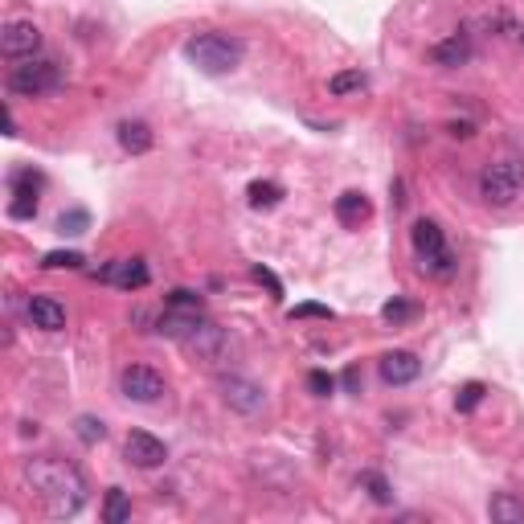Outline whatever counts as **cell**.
I'll return each instance as SVG.
<instances>
[{
  "mask_svg": "<svg viewBox=\"0 0 524 524\" xmlns=\"http://www.w3.org/2000/svg\"><path fill=\"white\" fill-rule=\"evenodd\" d=\"M222 401L230 409H238V414H246V418H254V414H262L267 409V393H262V385H254V382H246V377H222Z\"/></svg>",
  "mask_w": 524,
  "mask_h": 524,
  "instance_id": "cell-7",
  "label": "cell"
},
{
  "mask_svg": "<svg viewBox=\"0 0 524 524\" xmlns=\"http://www.w3.org/2000/svg\"><path fill=\"white\" fill-rule=\"evenodd\" d=\"M124 455L132 467H161L164 459H169V446L161 443L156 435H148V430H132V435L124 438Z\"/></svg>",
  "mask_w": 524,
  "mask_h": 524,
  "instance_id": "cell-9",
  "label": "cell"
},
{
  "mask_svg": "<svg viewBox=\"0 0 524 524\" xmlns=\"http://www.w3.org/2000/svg\"><path fill=\"white\" fill-rule=\"evenodd\" d=\"M90 230V214L87 209H66L62 217H58V234H70V238H78V234Z\"/></svg>",
  "mask_w": 524,
  "mask_h": 524,
  "instance_id": "cell-23",
  "label": "cell"
},
{
  "mask_svg": "<svg viewBox=\"0 0 524 524\" xmlns=\"http://www.w3.org/2000/svg\"><path fill=\"white\" fill-rule=\"evenodd\" d=\"M345 385H348V393H361V373H356V369H348V373H345Z\"/></svg>",
  "mask_w": 524,
  "mask_h": 524,
  "instance_id": "cell-33",
  "label": "cell"
},
{
  "mask_svg": "<svg viewBox=\"0 0 524 524\" xmlns=\"http://www.w3.org/2000/svg\"><path fill=\"white\" fill-rule=\"evenodd\" d=\"M308 390L316 393V398H332V393H336V377L324 373V369H311V373H308Z\"/></svg>",
  "mask_w": 524,
  "mask_h": 524,
  "instance_id": "cell-29",
  "label": "cell"
},
{
  "mask_svg": "<svg viewBox=\"0 0 524 524\" xmlns=\"http://www.w3.org/2000/svg\"><path fill=\"white\" fill-rule=\"evenodd\" d=\"M488 512H492V520H500V524H516V520H524V504H520L516 496H508V492H496V496H492Z\"/></svg>",
  "mask_w": 524,
  "mask_h": 524,
  "instance_id": "cell-17",
  "label": "cell"
},
{
  "mask_svg": "<svg viewBox=\"0 0 524 524\" xmlns=\"http://www.w3.org/2000/svg\"><path fill=\"white\" fill-rule=\"evenodd\" d=\"M74 435H78V443L95 446L107 438V427H103V418H95V414H78L74 418Z\"/></svg>",
  "mask_w": 524,
  "mask_h": 524,
  "instance_id": "cell-21",
  "label": "cell"
},
{
  "mask_svg": "<svg viewBox=\"0 0 524 524\" xmlns=\"http://www.w3.org/2000/svg\"><path fill=\"white\" fill-rule=\"evenodd\" d=\"M98 279L111 287H124V291H140V287H148V262L143 258H115V262H107V267L98 271Z\"/></svg>",
  "mask_w": 524,
  "mask_h": 524,
  "instance_id": "cell-10",
  "label": "cell"
},
{
  "mask_svg": "<svg viewBox=\"0 0 524 524\" xmlns=\"http://www.w3.org/2000/svg\"><path fill=\"white\" fill-rule=\"evenodd\" d=\"M291 320H336V311L324 308V303H299L291 311Z\"/></svg>",
  "mask_w": 524,
  "mask_h": 524,
  "instance_id": "cell-30",
  "label": "cell"
},
{
  "mask_svg": "<svg viewBox=\"0 0 524 524\" xmlns=\"http://www.w3.org/2000/svg\"><path fill=\"white\" fill-rule=\"evenodd\" d=\"M451 135H463V140H467V135H471V124H451Z\"/></svg>",
  "mask_w": 524,
  "mask_h": 524,
  "instance_id": "cell-34",
  "label": "cell"
},
{
  "mask_svg": "<svg viewBox=\"0 0 524 524\" xmlns=\"http://www.w3.org/2000/svg\"><path fill=\"white\" fill-rule=\"evenodd\" d=\"M483 393H488V390H483V382H467L459 393H455V409H459V414H471V409L483 401Z\"/></svg>",
  "mask_w": 524,
  "mask_h": 524,
  "instance_id": "cell-24",
  "label": "cell"
},
{
  "mask_svg": "<svg viewBox=\"0 0 524 524\" xmlns=\"http://www.w3.org/2000/svg\"><path fill=\"white\" fill-rule=\"evenodd\" d=\"M414 316H418V308H414L409 299H390V303L382 308V320H385V324H409Z\"/></svg>",
  "mask_w": 524,
  "mask_h": 524,
  "instance_id": "cell-25",
  "label": "cell"
},
{
  "mask_svg": "<svg viewBox=\"0 0 524 524\" xmlns=\"http://www.w3.org/2000/svg\"><path fill=\"white\" fill-rule=\"evenodd\" d=\"M45 271H62V267H82V254L78 250H50V254L41 258Z\"/></svg>",
  "mask_w": 524,
  "mask_h": 524,
  "instance_id": "cell-27",
  "label": "cell"
},
{
  "mask_svg": "<svg viewBox=\"0 0 524 524\" xmlns=\"http://www.w3.org/2000/svg\"><path fill=\"white\" fill-rule=\"evenodd\" d=\"M180 345H185L188 353H197L201 361H217V356L225 353V332L217 328L214 320H201L185 340H180Z\"/></svg>",
  "mask_w": 524,
  "mask_h": 524,
  "instance_id": "cell-11",
  "label": "cell"
},
{
  "mask_svg": "<svg viewBox=\"0 0 524 524\" xmlns=\"http://www.w3.org/2000/svg\"><path fill=\"white\" fill-rule=\"evenodd\" d=\"M246 45L230 33H197L185 41V58L197 66L201 74H230L242 66Z\"/></svg>",
  "mask_w": 524,
  "mask_h": 524,
  "instance_id": "cell-2",
  "label": "cell"
},
{
  "mask_svg": "<svg viewBox=\"0 0 524 524\" xmlns=\"http://www.w3.org/2000/svg\"><path fill=\"white\" fill-rule=\"evenodd\" d=\"M9 217H17V222H25V217H37V193H13Z\"/></svg>",
  "mask_w": 524,
  "mask_h": 524,
  "instance_id": "cell-28",
  "label": "cell"
},
{
  "mask_svg": "<svg viewBox=\"0 0 524 524\" xmlns=\"http://www.w3.org/2000/svg\"><path fill=\"white\" fill-rule=\"evenodd\" d=\"M103 520H107V524H127V520H132V500H127L124 488L107 492V500H103Z\"/></svg>",
  "mask_w": 524,
  "mask_h": 524,
  "instance_id": "cell-18",
  "label": "cell"
},
{
  "mask_svg": "<svg viewBox=\"0 0 524 524\" xmlns=\"http://www.w3.org/2000/svg\"><path fill=\"white\" fill-rule=\"evenodd\" d=\"M361 87H364V74L361 70H340V74H332V78H328L332 95H353V90H361Z\"/></svg>",
  "mask_w": 524,
  "mask_h": 524,
  "instance_id": "cell-26",
  "label": "cell"
},
{
  "mask_svg": "<svg viewBox=\"0 0 524 524\" xmlns=\"http://www.w3.org/2000/svg\"><path fill=\"white\" fill-rule=\"evenodd\" d=\"M25 480L37 496L45 500L50 516L66 520V516H78L82 504H87V480L82 471L66 459H54V455H41V459L25 463Z\"/></svg>",
  "mask_w": 524,
  "mask_h": 524,
  "instance_id": "cell-1",
  "label": "cell"
},
{
  "mask_svg": "<svg viewBox=\"0 0 524 524\" xmlns=\"http://www.w3.org/2000/svg\"><path fill=\"white\" fill-rule=\"evenodd\" d=\"M336 217H340V225H361V222L373 217V205H369V197H364V193L348 188V193L336 197Z\"/></svg>",
  "mask_w": 524,
  "mask_h": 524,
  "instance_id": "cell-15",
  "label": "cell"
},
{
  "mask_svg": "<svg viewBox=\"0 0 524 524\" xmlns=\"http://www.w3.org/2000/svg\"><path fill=\"white\" fill-rule=\"evenodd\" d=\"M9 188H13V193H41V188H45V177H41L37 169H17V172L9 177Z\"/></svg>",
  "mask_w": 524,
  "mask_h": 524,
  "instance_id": "cell-22",
  "label": "cell"
},
{
  "mask_svg": "<svg viewBox=\"0 0 524 524\" xmlns=\"http://www.w3.org/2000/svg\"><path fill=\"white\" fill-rule=\"evenodd\" d=\"M430 62L443 66V70H459V66L471 62V37L467 33H451L430 50Z\"/></svg>",
  "mask_w": 524,
  "mask_h": 524,
  "instance_id": "cell-12",
  "label": "cell"
},
{
  "mask_svg": "<svg viewBox=\"0 0 524 524\" xmlns=\"http://www.w3.org/2000/svg\"><path fill=\"white\" fill-rule=\"evenodd\" d=\"M246 197L254 209H275V205L283 201V188H279L275 180H254V185L246 188Z\"/></svg>",
  "mask_w": 524,
  "mask_h": 524,
  "instance_id": "cell-20",
  "label": "cell"
},
{
  "mask_svg": "<svg viewBox=\"0 0 524 524\" xmlns=\"http://www.w3.org/2000/svg\"><path fill=\"white\" fill-rule=\"evenodd\" d=\"M41 50V29L33 21H9V25L0 29V54L5 58H37Z\"/></svg>",
  "mask_w": 524,
  "mask_h": 524,
  "instance_id": "cell-8",
  "label": "cell"
},
{
  "mask_svg": "<svg viewBox=\"0 0 524 524\" xmlns=\"http://www.w3.org/2000/svg\"><path fill=\"white\" fill-rule=\"evenodd\" d=\"M409 242H414V250H418V267L427 271V275H435V279H451L455 275V254L446 250L443 225H438V222H430V217L414 222Z\"/></svg>",
  "mask_w": 524,
  "mask_h": 524,
  "instance_id": "cell-3",
  "label": "cell"
},
{
  "mask_svg": "<svg viewBox=\"0 0 524 524\" xmlns=\"http://www.w3.org/2000/svg\"><path fill=\"white\" fill-rule=\"evenodd\" d=\"M418 373H422V361H418L414 353H406V348H398V353H385L382 356V377H385V385H409Z\"/></svg>",
  "mask_w": 524,
  "mask_h": 524,
  "instance_id": "cell-14",
  "label": "cell"
},
{
  "mask_svg": "<svg viewBox=\"0 0 524 524\" xmlns=\"http://www.w3.org/2000/svg\"><path fill=\"white\" fill-rule=\"evenodd\" d=\"M254 279H258V283H267V287H271V295H275V299H283V283H279V279L271 275L267 267H254Z\"/></svg>",
  "mask_w": 524,
  "mask_h": 524,
  "instance_id": "cell-32",
  "label": "cell"
},
{
  "mask_svg": "<svg viewBox=\"0 0 524 524\" xmlns=\"http://www.w3.org/2000/svg\"><path fill=\"white\" fill-rule=\"evenodd\" d=\"M58 87H62V70H58V62H45V58H29L25 66H13L9 70L13 95L37 98V95H50V90H58Z\"/></svg>",
  "mask_w": 524,
  "mask_h": 524,
  "instance_id": "cell-5",
  "label": "cell"
},
{
  "mask_svg": "<svg viewBox=\"0 0 524 524\" xmlns=\"http://www.w3.org/2000/svg\"><path fill=\"white\" fill-rule=\"evenodd\" d=\"M119 390H124L127 401H140V406H152V401L164 393V377L148 364H127L124 377H119Z\"/></svg>",
  "mask_w": 524,
  "mask_h": 524,
  "instance_id": "cell-6",
  "label": "cell"
},
{
  "mask_svg": "<svg viewBox=\"0 0 524 524\" xmlns=\"http://www.w3.org/2000/svg\"><path fill=\"white\" fill-rule=\"evenodd\" d=\"M169 308H180V311H201V295L188 291V287H177L169 291Z\"/></svg>",
  "mask_w": 524,
  "mask_h": 524,
  "instance_id": "cell-31",
  "label": "cell"
},
{
  "mask_svg": "<svg viewBox=\"0 0 524 524\" xmlns=\"http://www.w3.org/2000/svg\"><path fill=\"white\" fill-rule=\"evenodd\" d=\"M520 188H524V164L516 161H496L480 172V197L488 205H496V209L512 205L520 197Z\"/></svg>",
  "mask_w": 524,
  "mask_h": 524,
  "instance_id": "cell-4",
  "label": "cell"
},
{
  "mask_svg": "<svg viewBox=\"0 0 524 524\" xmlns=\"http://www.w3.org/2000/svg\"><path fill=\"white\" fill-rule=\"evenodd\" d=\"M152 143H156V135H152L148 124H140V119H124V124H119V148H124V152L143 156Z\"/></svg>",
  "mask_w": 524,
  "mask_h": 524,
  "instance_id": "cell-16",
  "label": "cell"
},
{
  "mask_svg": "<svg viewBox=\"0 0 524 524\" xmlns=\"http://www.w3.org/2000/svg\"><path fill=\"white\" fill-rule=\"evenodd\" d=\"M25 311H29V320H33V328H41V332H62L66 328V308L54 299V295H33Z\"/></svg>",
  "mask_w": 524,
  "mask_h": 524,
  "instance_id": "cell-13",
  "label": "cell"
},
{
  "mask_svg": "<svg viewBox=\"0 0 524 524\" xmlns=\"http://www.w3.org/2000/svg\"><path fill=\"white\" fill-rule=\"evenodd\" d=\"M361 492H369V500H373V504H393V488H390V480H385L382 471H361Z\"/></svg>",
  "mask_w": 524,
  "mask_h": 524,
  "instance_id": "cell-19",
  "label": "cell"
}]
</instances>
